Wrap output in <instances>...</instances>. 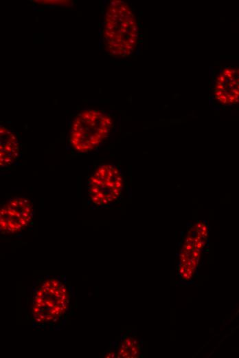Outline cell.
Masks as SVG:
<instances>
[{"instance_id": "1", "label": "cell", "mask_w": 239, "mask_h": 358, "mask_svg": "<svg viewBox=\"0 0 239 358\" xmlns=\"http://www.w3.org/2000/svg\"><path fill=\"white\" fill-rule=\"evenodd\" d=\"M139 28L134 12L125 2L109 1L104 16L102 39L106 52L115 57L130 56L137 45Z\"/></svg>"}, {"instance_id": "2", "label": "cell", "mask_w": 239, "mask_h": 358, "mask_svg": "<svg viewBox=\"0 0 239 358\" xmlns=\"http://www.w3.org/2000/svg\"><path fill=\"white\" fill-rule=\"evenodd\" d=\"M70 294L64 282L58 277L41 281L34 290L32 316L38 325H55L69 310Z\"/></svg>"}, {"instance_id": "3", "label": "cell", "mask_w": 239, "mask_h": 358, "mask_svg": "<svg viewBox=\"0 0 239 358\" xmlns=\"http://www.w3.org/2000/svg\"><path fill=\"white\" fill-rule=\"evenodd\" d=\"M111 116L97 109H85L73 118L69 133L71 147L78 153L96 149L107 138L112 128Z\"/></svg>"}, {"instance_id": "4", "label": "cell", "mask_w": 239, "mask_h": 358, "mask_svg": "<svg viewBox=\"0 0 239 358\" xmlns=\"http://www.w3.org/2000/svg\"><path fill=\"white\" fill-rule=\"evenodd\" d=\"M88 195L91 204L104 207L120 196L123 180L120 170L113 165L97 167L88 180Z\"/></svg>"}, {"instance_id": "5", "label": "cell", "mask_w": 239, "mask_h": 358, "mask_svg": "<svg viewBox=\"0 0 239 358\" xmlns=\"http://www.w3.org/2000/svg\"><path fill=\"white\" fill-rule=\"evenodd\" d=\"M34 216L33 204L27 198L14 197L0 210V231L3 235L17 234L26 229Z\"/></svg>"}, {"instance_id": "6", "label": "cell", "mask_w": 239, "mask_h": 358, "mask_svg": "<svg viewBox=\"0 0 239 358\" xmlns=\"http://www.w3.org/2000/svg\"><path fill=\"white\" fill-rule=\"evenodd\" d=\"M215 97L224 105L239 103V67H226L218 75Z\"/></svg>"}, {"instance_id": "7", "label": "cell", "mask_w": 239, "mask_h": 358, "mask_svg": "<svg viewBox=\"0 0 239 358\" xmlns=\"http://www.w3.org/2000/svg\"><path fill=\"white\" fill-rule=\"evenodd\" d=\"M19 156V141L14 131L9 127H0V166L8 167Z\"/></svg>"}, {"instance_id": "8", "label": "cell", "mask_w": 239, "mask_h": 358, "mask_svg": "<svg viewBox=\"0 0 239 358\" xmlns=\"http://www.w3.org/2000/svg\"><path fill=\"white\" fill-rule=\"evenodd\" d=\"M199 254H200V252L195 249L194 251H192V257L196 259V258L199 257Z\"/></svg>"}, {"instance_id": "9", "label": "cell", "mask_w": 239, "mask_h": 358, "mask_svg": "<svg viewBox=\"0 0 239 358\" xmlns=\"http://www.w3.org/2000/svg\"><path fill=\"white\" fill-rule=\"evenodd\" d=\"M185 271L184 265L179 266L178 272L179 275H182Z\"/></svg>"}, {"instance_id": "10", "label": "cell", "mask_w": 239, "mask_h": 358, "mask_svg": "<svg viewBox=\"0 0 239 358\" xmlns=\"http://www.w3.org/2000/svg\"><path fill=\"white\" fill-rule=\"evenodd\" d=\"M188 260H189V257L188 256H187V257L180 260L181 265H186L187 262L188 261Z\"/></svg>"}, {"instance_id": "11", "label": "cell", "mask_w": 239, "mask_h": 358, "mask_svg": "<svg viewBox=\"0 0 239 358\" xmlns=\"http://www.w3.org/2000/svg\"><path fill=\"white\" fill-rule=\"evenodd\" d=\"M188 276V273L187 271H185L182 275L181 277L184 280H186L187 277Z\"/></svg>"}, {"instance_id": "12", "label": "cell", "mask_w": 239, "mask_h": 358, "mask_svg": "<svg viewBox=\"0 0 239 358\" xmlns=\"http://www.w3.org/2000/svg\"><path fill=\"white\" fill-rule=\"evenodd\" d=\"M201 231H207V226L205 225V224H203V226L201 227V228L200 229Z\"/></svg>"}, {"instance_id": "13", "label": "cell", "mask_w": 239, "mask_h": 358, "mask_svg": "<svg viewBox=\"0 0 239 358\" xmlns=\"http://www.w3.org/2000/svg\"><path fill=\"white\" fill-rule=\"evenodd\" d=\"M187 273H188V275H193V274H194V269L190 268V269L187 271Z\"/></svg>"}, {"instance_id": "14", "label": "cell", "mask_w": 239, "mask_h": 358, "mask_svg": "<svg viewBox=\"0 0 239 358\" xmlns=\"http://www.w3.org/2000/svg\"><path fill=\"white\" fill-rule=\"evenodd\" d=\"M192 276H193V275H188V276H187L186 280H187V281H190V280H191V279L192 278Z\"/></svg>"}]
</instances>
